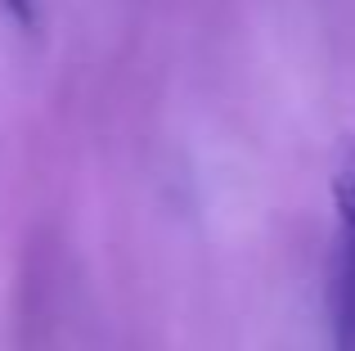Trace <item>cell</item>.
I'll return each mask as SVG.
<instances>
[{
	"instance_id": "cell-2",
	"label": "cell",
	"mask_w": 355,
	"mask_h": 351,
	"mask_svg": "<svg viewBox=\"0 0 355 351\" xmlns=\"http://www.w3.org/2000/svg\"><path fill=\"white\" fill-rule=\"evenodd\" d=\"M5 9L18 27H36V0H5Z\"/></svg>"
},
{
	"instance_id": "cell-1",
	"label": "cell",
	"mask_w": 355,
	"mask_h": 351,
	"mask_svg": "<svg viewBox=\"0 0 355 351\" xmlns=\"http://www.w3.org/2000/svg\"><path fill=\"white\" fill-rule=\"evenodd\" d=\"M333 284H329V311H333V351H355V140L342 144L333 167Z\"/></svg>"
}]
</instances>
